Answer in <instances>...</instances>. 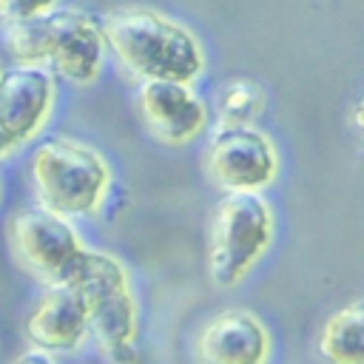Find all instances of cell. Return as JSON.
<instances>
[{
    "label": "cell",
    "instance_id": "6da1fadb",
    "mask_svg": "<svg viewBox=\"0 0 364 364\" xmlns=\"http://www.w3.org/2000/svg\"><path fill=\"white\" fill-rule=\"evenodd\" d=\"M105 48L134 80H173L196 85L205 77L208 54L202 40L182 20L142 3L108 9L100 17Z\"/></svg>",
    "mask_w": 364,
    "mask_h": 364
},
{
    "label": "cell",
    "instance_id": "7a4b0ae2",
    "mask_svg": "<svg viewBox=\"0 0 364 364\" xmlns=\"http://www.w3.org/2000/svg\"><path fill=\"white\" fill-rule=\"evenodd\" d=\"M88 316V333L111 364L139 361V296L128 264L100 247H88L68 279Z\"/></svg>",
    "mask_w": 364,
    "mask_h": 364
},
{
    "label": "cell",
    "instance_id": "3957f363",
    "mask_svg": "<svg viewBox=\"0 0 364 364\" xmlns=\"http://www.w3.org/2000/svg\"><path fill=\"white\" fill-rule=\"evenodd\" d=\"M28 173L37 205L65 219L97 216L114 191V171L105 154L65 134L34 148Z\"/></svg>",
    "mask_w": 364,
    "mask_h": 364
},
{
    "label": "cell",
    "instance_id": "277c9868",
    "mask_svg": "<svg viewBox=\"0 0 364 364\" xmlns=\"http://www.w3.org/2000/svg\"><path fill=\"white\" fill-rule=\"evenodd\" d=\"M276 242V210L264 193H222L208 219L205 264L216 287H239Z\"/></svg>",
    "mask_w": 364,
    "mask_h": 364
},
{
    "label": "cell",
    "instance_id": "5b68a950",
    "mask_svg": "<svg viewBox=\"0 0 364 364\" xmlns=\"http://www.w3.org/2000/svg\"><path fill=\"white\" fill-rule=\"evenodd\" d=\"M9 250L20 270L46 284H68L80 267L88 245L71 219L43 208L26 205L9 216Z\"/></svg>",
    "mask_w": 364,
    "mask_h": 364
},
{
    "label": "cell",
    "instance_id": "8992f818",
    "mask_svg": "<svg viewBox=\"0 0 364 364\" xmlns=\"http://www.w3.org/2000/svg\"><path fill=\"white\" fill-rule=\"evenodd\" d=\"M202 171L222 193H264L282 171L279 145L259 125H213L202 148Z\"/></svg>",
    "mask_w": 364,
    "mask_h": 364
},
{
    "label": "cell",
    "instance_id": "52a82bcc",
    "mask_svg": "<svg viewBox=\"0 0 364 364\" xmlns=\"http://www.w3.org/2000/svg\"><path fill=\"white\" fill-rule=\"evenodd\" d=\"M148 136L168 148H185L210 131V102L191 82L145 80L134 97Z\"/></svg>",
    "mask_w": 364,
    "mask_h": 364
},
{
    "label": "cell",
    "instance_id": "ba28073f",
    "mask_svg": "<svg viewBox=\"0 0 364 364\" xmlns=\"http://www.w3.org/2000/svg\"><path fill=\"white\" fill-rule=\"evenodd\" d=\"M43 20L48 34V71L77 88L94 85L108 54L100 17L80 6H57L43 14Z\"/></svg>",
    "mask_w": 364,
    "mask_h": 364
},
{
    "label": "cell",
    "instance_id": "9c48e42d",
    "mask_svg": "<svg viewBox=\"0 0 364 364\" xmlns=\"http://www.w3.org/2000/svg\"><path fill=\"white\" fill-rule=\"evenodd\" d=\"M276 341L264 318L247 307H222L199 321L191 338L193 364H270Z\"/></svg>",
    "mask_w": 364,
    "mask_h": 364
},
{
    "label": "cell",
    "instance_id": "30bf717a",
    "mask_svg": "<svg viewBox=\"0 0 364 364\" xmlns=\"http://www.w3.org/2000/svg\"><path fill=\"white\" fill-rule=\"evenodd\" d=\"M57 105V77L48 68L14 65L0 77V125L14 145H26L48 125Z\"/></svg>",
    "mask_w": 364,
    "mask_h": 364
},
{
    "label": "cell",
    "instance_id": "8fae6325",
    "mask_svg": "<svg viewBox=\"0 0 364 364\" xmlns=\"http://www.w3.org/2000/svg\"><path fill=\"white\" fill-rule=\"evenodd\" d=\"M23 333L31 347L51 355L82 350L91 333L80 293L71 284H46L26 316Z\"/></svg>",
    "mask_w": 364,
    "mask_h": 364
},
{
    "label": "cell",
    "instance_id": "7c38bea8",
    "mask_svg": "<svg viewBox=\"0 0 364 364\" xmlns=\"http://www.w3.org/2000/svg\"><path fill=\"white\" fill-rule=\"evenodd\" d=\"M316 353L324 364H364V299L333 310L321 321Z\"/></svg>",
    "mask_w": 364,
    "mask_h": 364
},
{
    "label": "cell",
    "instance_id": "4fadbf2b",
    "mask_svg": "<svg viewBox=\"0 0 364 364\" xmlns=\"http://www.w3.org/2000/svg\"><path fill=\"white\" fill-rule=\"evenodd\" d=\"M267 108V91L253 77H228L216 94L210 114L216 125H256Z\"/></svg>",
    "mask_w": 364,
    "mask_h": 364
},
{
    "label": "cell",
    "instance_id": "5bb4252c",
    "mask_svg": "<svg viewBox=\"0 0 364 364\" xmlns=\"http://www.w3.org/2000/svg\"><path fill=\"white\" fill-rule=\"evenodd\" d=\"M3 46H6V54L14 65L48 68V34H46V20L43 17L6 23Z\"/></svg>",
    "mask_w": 364,
    "mask_h": 364
},
{
    "label": "cell",
    "instance_id": "9a60e30c",
    "mask_svg": "<svg viewBox=\"0 0 364 364\" xmlns=\"http://www.w3.org/2000/svg\"><path fill=\"white\" fill-rule=\"evenodd\" d=\"M60 0H0V20H28V17H43L51 9H57Z\"/></svg>",
    "mask_w": 364,
    "mask_h": 364
},
{
    "label": "cell",
    "instance_id": "2e32d148",
    "mask_svg": "<svg viewBox=\"0 0 364 364\" xmlns=\"http://www.w3.org/2000/svg\"><path fill=\"white\" fill-rule=\"evenodd\" d=\"M11 364H57V361H54V355H51V353L37 350V347H28V350H23Z\"/></svg>",
    "mask_w": 364,
    "mask_h": 364
},
{
    "label": "cell",
    "instance_id": "e0dca14e",
    "mask_svg": "<svg viewBox=\"0 0 364 364\" xmlns=\"http://www.w3.org/2000/svg\"><path fill=\"white\" fill-rule=\"evenodd\" d=\"M353 128L358 131V136L364 139V94L355 100V105H353Z\"/></svg>",
    "mask_w": 364,
    "mask_h": 364
},
{
    "label": "cell",
    "instance_id": "ac0fdd59",
    "mask_svg": "<svg viewBox=\"0 0 364 364\" xmlns=\"http://www.w3.org/2000/svg\"><path fill=\"white\" fill-rule=\"evenodd\" d=\"M14 148H17V145H14V142H11V136H9V134H6V128H3V125H0V159H3V156H6V154H11V151H14Z\"/></svg>",
    "mask_w": 364,
    "mask_h": 364
},
{
    "label": "cell",
    "instance_id": "d6986e66",
    "mask_svg": "<svg viewBox=\"0 0 364 364\" xmlns=\"http://www.w3.org/2000/svg\"><path fill=\"white\" fill-rule=\"evenodd\" d=\"M3 71H6V68H3V63H0V77H3Z\"/></svg>",
    "mask_w": 364,
    "mask_h": 364
}]
</instances>
